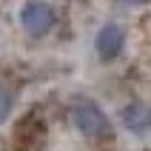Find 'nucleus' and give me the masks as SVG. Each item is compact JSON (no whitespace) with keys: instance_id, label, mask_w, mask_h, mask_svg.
Segmentation results:
<instances>
[{"instance_id":"6","label":"nucleus","mask_w":151,"mask_h":151,"mask_svg":"<svg viewBox=\"0 0 151 151\" xmlns=\"http://www.w3.org/2000/svg\"><path fill=\"white\" fill-rule=\"evenodd\" d=\"M123 3H128V6H145V3H151V0H123Z\"/></svg>"},{"instance_id":"2","label":"nucleus","mask_w":151,"mask_h":151,"mask_svg":"<svg viewBox=\"0 0 151 151\" xmlns=\"http://www.w3.org/2000/svg\"><path fill=\"white\" fill-rule=\"evenodd\" d=\"M57 23V12L51 3L46 0H29L23 9H20V26H23L26 34L32 37H46V34L54 29Z\"/></svg>"},{"instance_id":"4","label":"nucleus","mask_w":151,"mask_h":151,"mask_svg":"<svg viewBox=\"0 0 151 151\" xmlns=\"http://www.w3.org/2000/svg\"><path fill=\"white\" fill-rule=\"evenodd\" d=\"M120 123L131 134H148L151 131V103H143V100L126 103L120 109Z\"/></svg>"},{"instance_id":"1","label":"nucleus","mask_w":151,"mask_h":151,"mask_svg":"<svg viewBox=\"0 0 151 151\" xmlns=\"http://www.w3.org/2000/svg\"><path fill=\"white\" fill-rule=\"evenodd\" d=\"M71 123L83 137L88 140H106L111 134V120L109 114L97 106L94 100H77L71 106Z\"/></svg>"},{"instance_id":"3","label":"nucleus","mask_w":151,"mask_h":151,"mask_svg":"<svg viewBox=\"0 0 151 151\" xmlns=\"http://www.w3.org/2000/svg\"><path fill=\"white\" fill-rule=\"evenodd\" d=\"M126 49V29L120 23H106L100 26V32L94 37V51H97V57L103 63H111V60H117Z\"/></svg>"},{"instance_id":"5","label":"nucleus","mask_w":151,"mask_h":151,"mask_svg":"<svg viewBox=\"0 0 151 151\" xmlns=\"http://www.w3.org/2000/svg\"><path fill=\"white\" fill-rule=\"evenodd\" d=\"M12 111H14V94L0 83V126L12 117Z\"/></svg>"}]
</instances>
